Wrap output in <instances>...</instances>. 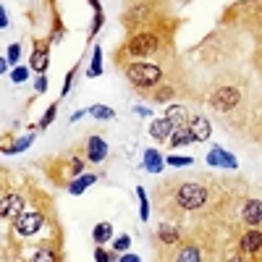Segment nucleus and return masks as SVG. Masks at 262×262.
Masks as SVG:
<instances>
[{"label":"nucleus","mask_w":262,"mask_h":262,"mask_svg":"<svg viewBox=\"0 0 262 262\" xmlns=\"http://www.w3.org/2000/svg\"><path fill=\"white\" fill-rule=\"evenodd\" d=\"M126 76H128L131 84H137V86H152V84L160 81L163 74H160L158 66H152V63H134V66H128Z\"/></svg>","instance_id":"nucleus-1"},{"label":"nucleus","mask_w":262,"mask_h":262,"mask_svg":"<svg viewBox=\"0 0 262 262\" xmlns=\"http://www.w3.org/2000/svg\"><path fill=\"white\" fill-rule=\"evenodd\" d=\"M205 196H207L205 186H200V184H184L179 189V205L186 207V210H196L205 202Z\"/></svg>","instance_id":"nucleus-2"},{"label":"nucleus","mask_w":262,"mask_h":262,"mask_svg":"<svg viewBox=\"0 0 262 262\" xmlns=\"http://www.w3.org/2000/svg\"><path fill=\"white\" fill-rule=\"evenodd\" d=\"M238 100H242V95H238L236 86H221V90L210 97V105L215 111H231V107L238 105Z\"/></svg>","instance_id":"nucleus-3"},{"label":"nucleus","mask_w":262,"mask_h":262,"mask_svg":"<svg viewBox=\"0 0 262 262\" xmlns=\"http://www.w3.org/2000/svg\"><path fill=\"white\" fill-rule=\"evenodd\" d=\"M39 226H42V215H39L37 210L21 212V215L16 217V231H18L21 236H32V233H37Z\"/></svg>","instance_id":"nucleus-4"},{"label":"nucleus","mask_w":262,"mask_h":262,"mask_svg":"<svg viewBox=\"0 0 262 262\" xmlns=\"http://www.w3.org/2000/svg\"><path fill=\"white\" fill-rule=\"evenodd\" d=\"M152 50H158V37H152V34H139L128 42V53H134V55H147Z\"/></svg>","instance_id":"nucleus-5"},{"label":"nucleus","mask_w":262,"mask_h":262,"mask_svg":"<svg viewBox=\"0 0 262 262\" xmlns=\"http://www.w3.org/2000/svg\"><path fill=\"white\" fill-rule=\"evenodd\" d=\"M21 207H24V202H21L18 194H8L3 200V207H0V215L3 217H18L21 215Z\"/></svg>","instance_id":"nucleus-6"},{"label":"nucleus","mask_w":262,"mask_h":262,"mask_svg":"<svg viewBox=\"0 0 262 262\" xmlns=\"http://www.w3.org/2000/svg\"><path fill=\"white\" fill-rule=\"evenodd\" d=\"M86 155H90V160L100 163V160L107 155V147H105V142H102V139H97V137H92L90 142H86Z\"/></svg>","instance_id":"nucleus-7"},{"label":"nucleus","mask_w":262,"mask_h":262,"mask_svg":"<svg viewBox=\"0 0 262 262\" xmlns=\"http://www.w3.org/2000/svg\"><path fill=\"white\" fill-rule=\"evenodd\" d=\"M189 128H191V137H194L196 142H205V139L210 137V131H212V128H210V121H207V118H194Z\"/></svg>","instance_id":"nucleus-8"},{"label":"nucleus","mask_w":262,"mask_h":262,"mask_svg":"<svg viewBox=\"0 0 262 262\" xmlns=\"http://www.w3.org/2000/svg\"><path fill=\"white\" fill-rule=\"evenodd\" d=\"M242 249L244 252H259L262 249V231H247L242 238Z\"/></svg>","instance_id":"nucleus-9"},{"label":"nucleus","mask_w":262,"mask_h":262,"mask_svg":"<svg viewBox=\"0 0 262 262\" xmlns=\"http://www.w3.org/2000/svg\"><path fill=\"white\" fill-rule=\"evenodd\" d=\"M244 221L252 223V226H257V223L262 221V202H257V200L247 202V207H244Z\"/></svg>","instance_id":"nucleus-10"},{"label":"nucleus","mask_w":262,"mask_h":262,"mask_svg":"<svg viewBox=\"0 0 262 262\" xmlns=\"http://www.w3.org/2000/svg\"><path fill=\"white\" fill-rule=\"evenodd\" d=\"M173 128H176V126H173V123H170L168 118H160V121H155V123H152V128H149V134H152V137H155V139L160 142V139H165V137L170 134Z\"/></svg>","instance_id":"nucleus-11"},{"label":"nucleus","mask_w":262,"mask_h":262,"mask_svg":"<svg viewBox=\"0 0 262 262\" xmlns=\"http://www.w3.org/2000/svg\"><path fill=\"white\" fill-rule=\"evenodd\" d=\"M173 126H184V121H186V111L181 105H168V116H165Z\"/></svg>","instance_id":"nucleus-12"},{"label":"nucleus","mask_w":262,"mask_h":262,"mask_svg":"<svg viewBox=\"0 0 262 262\" xmlns=\"http://www.w3.org/2000/svg\"><path fill=\"white\" fill-rule=\"evenodd\" d=\"M194 137H191V128H186V126H176V131H173V144H186V142H191Z\"/></svg>","instance_id":"nucleus-13"},{"label":"nucleus","mask_w":262,"mask_h":262,"mask_svg":"<svg viewBox=\"0 0 262 262\" xmlns=\"http://www.w3.org/2000/svg\"><path fill=\"white\" fill-rule=\"evenodd\" d=\"M32 69L39 71V74L48 69V53H45V50H37V53L32 55Z\"/></svg>","instance_id":"nucleus-14"},{"label":"nucleus","mask_w":262,"mask_h":262,"mask_svg":"<svg viewBox=\"0 0 262 262\" xmlns=\"http://www.w3.org/2000/svg\"><path fill=\"white\" fill-rule=\"evenodd\" d=\"M200 257H202V254H200V249H194V247H186V249L179 254V259H181V262H200Z\"/></svg>","instance_id":"nucleus-15"},{"label":"nucleus","mask_w":262,"mask_h":262,"mask_svg":"<svg viewBox=\"0 0 262 262\" xmlns=\"http://www.w3.org/2000/svg\"><path fill=\"white\" fill-rule=\"evenodd\" d=\"M111 223H100L97 228H95V238H97V242H105V238H111Z\"/></svg>","instance_id":"nucleus-16"},{"label":"nucleus","mask_w":262,"mask_h":262,"mask_svg":"<svg viewBox=\"0 0 262 262\" xmlns=\"http://www.w3.org/2000/svg\"><path fill=\"white\" fill-rule=\"evenodd\" d=\"M160 238H163L165 244H176V242H179V231H173V228H163V231H160Z\"/></svg>","instance_id":"nucleus-17"},{"label":"nucleus","mask_w":262,"mask_h":262,"mask_svg":"<svg viewBox=\"0 0 262 262\" xmlns=\"http://www.w3.org/2000/svg\"><path fill=\"white\" fill-rule=\"evenodd\" d=\"M210 163H226V165H231V168L236 165L228 155H223V152H212V155H210Z\"/></svg>","instance_id":"nucleus-18"},{"label":"nucleus","mask_w":262,"mask_h":262,"mask_svg":"<svg viewBox=\"0 0 262 262\" xmlns=\"http://www.w3.org/2000/svg\"><path fill=\"white\" fill-rule=\"evenodd\" d=\"M144 160H147V168H149V170H158V168H160V158L155 155V152H147Z\"/></svg>","instance_id":"nucleus-19"},{"label":"nucleus","mask_w":262,"mask_h":262,"mask_svg":"<svg viewBox=\"0 0 262 262\" xmlns=\"http://www.w3.org/2000/svg\"><path fill=\"white\" fill-rule=\"evenodd\" d=\"M92 181H95L92 176H84V179H81L79 184H74V189H71V191H74V194H79V191H84V186H90Z\"/></svg>","instance_id":"nucleus-20"},{"label":"nucleus","mask_w":262,"mask_h":262,"mask_svg":"<svg viewBox=\"0 0 262 262\" xmlns=\"http://www.w3.org/2000/svg\"><path fill=\"white\" fill-rule=\"evenodd\" d=\"M92 116H97V118H113V111H107V107H92Z\"/></svg>","instance_id":"nucleus-21"},{"label":"nucleus","mask_w":262,"mask_h":262,"mask_svg":"<svg viewBox=\"0 0 262 262\" xmlns=\"http://www.w3.org/2000/svg\"><path fill=\"white\" fill-rule=\"evenodd\" d=\"M53 118H55V105H53V107H50V111L45 113V118H42V126H48V123H50Z\"/></svg>","instance_id":"nucleus-22"},{"label":"nucleus","mask_w":262,"mask_h":262,"mask_svg":"<svg viewBox=\"0 0 262 262\" xmlns=\"http://www.w3.org/2000/svg\"><path fill=\"white\" fill-rule=\"evenodd\" d=\"M168 163H170V165H186V163H189V158H170Z\"/></svg>","instance_id":"nucleus-23"},{"label":"nucleus","mask_w":262,"mask_h":262,"mask_svg":"<svg viewBox=\"0 0 262 262\" xmlns=\"http://www.w3.org/2000/svg\"><path fill=\"white\" fill-rule=\"evenodd\" d=\"M13 79H16V81H24V79H27V69H18V71L13 74Z\"/></svg>","instance_id":"nucleus-24"},{"label":"nucleus","mask_w":262,"mask_h":262,"mask_svg":"<svg viewBox=\"0 0 262 262\" xmlns=\"http://www.w3.org/2000/svg\"><path fill=\"white\" fill-rule=\"evenodd\" d=\"M126 247H128V238H126V236L116 242V249H118V252H121V249H126Z\"/></svg>","instance_id":"nucleus-25"},{"label":"nucleus","mask_w":262,"mask_h":262,"mask_svg":"<svg viewBox=\"0 0 262 262\" xmlns=\"http://www.w3.org/2000/svg\"><path fill=\"white\" fill-rule=\"evenodd\" d=\"M34 259H53V254H48L45 249H39V252L34 254Z\"/></svg>","instance_id":"nucleus-26"},{"label":"nucleus","mask_w":262,"mask_h":262,"mask_svg":"<svg viewBox=\"0 0 262 262\" xmlns=\"http://www.w3.org/2000/svg\"><path fill=\"white\" fill-rule=\"evenodd\" d=\"M16 55H18V48H11V53H8V58H11V60H16Z\"/></svg>","instance_id":"nucleus-27"}]
</instances>
